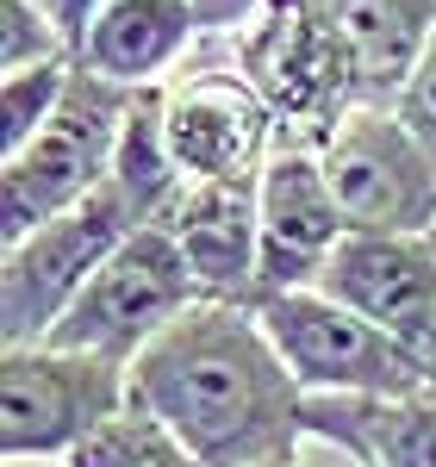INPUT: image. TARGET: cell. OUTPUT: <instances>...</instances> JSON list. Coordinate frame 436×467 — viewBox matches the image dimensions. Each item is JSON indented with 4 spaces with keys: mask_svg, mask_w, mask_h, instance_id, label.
I'll list each match as a JSON object with an SVG mask.
<instances>
[{
    "mask_svg": "<svg viewBox=\"0 0 436 467\" xmlns=\"http://www.w3.org/2000/svg\"><path fill=\"white\" fill-rule=\"evenodd\" d=\"M299 380L255 306H193L131 361V411L200 467H268L306 442Z\"/></svg>",
    "mask_w": 436,
    "mask_h": 467,
    "instance_id": "1",
    "label": "cell"
},
{
    "mask_svg": "<svg viewBox=\"0 0 436 467\" xmlns=\"http://www.w3.org/2000/svg\"><path fill=\"white\" fill-rule=\"evenodd\" d=\"M218 44L268 100L281 125V150H325L337 125L362 107L356 69L312 0H268Z\"/></svg>",
    "mask_w": 436,
    "mask_h": 467,
    "instance_id": "2",
    "label": "cell"
},
{
    "mask_svg": "<svg viewBox=\"0 0 436 467\" xmlns=\"http://www.w3.org/2000/svg\"><path fill=\"white\" fill-rule=\"evenodd\" d=\"M131 100L138 94H125V88H112L75 63L69 94L50 112V125L26 150L0 156V237L6 244L32 237L37 224L75 213L81 200H94L107 187Z\"/></svg>",
    "mask_w": 436,
    "mask_h": 467,
    "instance_id": "3",
    "label": "cell"
},
{
    "mask_svg": "<svg viewBox=\"0 0 436 467\" xmlns=\"http://www.w3.org/2000/svg\"><path fill=\"white\" fill-rule=\"evenodd\" d=\"M255 318L306 399H405L436 380L424 356H411L400 337H387L380 324H368L318 287L275 293L255 306Z\"/></svg>",
    "mask_w": 436,
    "mask_h": 467,
    "instance_id": "4",
    "label": "cell"
},
{
    "mask_svg": "<svg viewBox=\"0 0 436 467\" xmlns=\"http://www.w3.org/2000/svg\"><path fill=\"white\" fill-rule=\"evenodd\" d=\"M131 411V374L57 343L0 356V455L69 462Z\"/></svg>",
    "mask_w": 436,
    "mask_h": 467,
    "instance_id": "5",
    "label": "cell"
},
{
    "mask_svg": "<svg viewBox=\"0 0 436 467\" xmlns=\"http://www.w3.org/2000/svg\"><path fill=\"white\" fill-rule=\"evenodd\" d=\"M200 306V287L187 275L182 250L162 224H144L131 231L119 250L107 255V268L81 287L63 324L50 330L57 349H75V356H94V361H112L131 374V361L144 356L150 343L182 324L187 312Z\"/></svg>",
    "mask_w": 436,
    "mask_h": 467,
    "instance_id": "6",
    "label": "cell"
},
{
    "mask_svg": "<svg viewBox=\"0 0 436 467\" xmlns=\"http://www.w3.org/2000/svg\"><path fill=\"white\" fill-rule=\"evenodd\" d=\"M156 100H162V138L187 181H262V169L281 150V125L268 100L224 57L218 37H200L187 69L169 75Z\"/></svg>",
    "mask_w": 436,
    "mask_h": 467,
    "instance_id": "7",
    "label": "cell"
},
{
    "mask_svg": "<svg viewBox=\"0 0 436 467\" xmlns=\"http://www.w3.org/2000/svg\"><path fill=\"white\" fill-rule=\"evenodd\" d=\"M131 231H144V224L131 218V206L112 187H100L75 213L37 224L19 244H6V255H0V330H6V349L50 343L63 312L81 299V287L107 268V255Z\"/></svg>",
    "mask_w": 436,
    "mask_h": 467,
    "instance_id": "8",
    "label": "cell"
},
{
    "mask_svg": "<svg viewBox=\"0 0 436 467\" xmlns=\"http://www.w3.org/2000/svg\"><path fill=\"white\" fill-rule=\"evenodd\" d=\"M337 213L356 237H431L436 162L393 107H356L318 150Z\"/></svg>",
    "mask_w": 436,
    "mask_h": 467,
    "instance_id": "9",
    "label": "cell"
},
{
    "mask_svg": "<svg viewBox=\"0 0 436 467\" xmlns=\"http://www.w3.org/2000/svg\"><path fill=\"white\" fill-rule=\"evenodd\" d=\"M255 218H262V299L318 287L349 237L318 150H275V162L255 181Z\"/></svg>",
    "mask_w": 436,
    "mask_h": 467,
    "instance_id": "10",
    "label": "cell"
},
{
    "mask_svg": "<svg viewBox=\"0 0 436 467\" xmlns=\"http://www.w3.org/2000/svg\"><path fill=\"white\" fill-rule=\"evenodd\" d=\"M206 306H255L262 299V218L255 181H182L169 213L156 218Z\"/></svg>",
    "mask_w": 436,
    "mask_h": 467,
    "instance_id": "11",
    "label": "cell"
},
{
    "mask_svg": "<svg viewBox=\"0 0 436 467\" xmlns=\"http://www.w3.org/2000/svg\"><path fill=\"white\" fill-rule=\"evenodd\" d=\"M318 293L362 312L436 368V250L431 237H343Z\"/></svg>",
    "mask_w": 436,
    "mask_h": 467,
    "instance_id": "12",
    "label": "cell"
},
{
    "mask_svg": "<svg viewBox=\"0 0 436 467\" xmlns=\"http://www.w3.org/2000/svg\"><path fill=\"white\" fill-rule=\"evenodd\" d=\"M200 37L206 26L193 0H100L88 37L75 44V63L125 94H150L175 69H187Z\"/></svg>",
    "mask_w": 436,
    "mask_h": 467,
    "instance_id": "13",
    "label": "cell"
},
{
    "mask_svg": "<svg viewBox=\"0 0 436 467\" xmlns=\"http://www.w3.org/2000/svg\"><path fill=\"white\" fill-rule=\"evenodd\" d=\"M343 44L362 107H393L436 44V0H312Z\"/></svg>",
    "mask_w": 436,
    "mask_h": 467,
    "instance_id": "14",
    "label": "cell"
},
{
    "mask_svg": "<svg viewBox=\"0 0 436 467\" xmlns=\"http://www.w3.org/2000/svg\"><path fill=\"white\" fill-rule=\"evenodd\" d=\"M306 442H330L356 467H436V380L405 399H312Z\"/></svg>",
    "mask_w": 436,
    "mask_h": 467,
    "instance_id": "15",
    "label": "cell"
},
{
    "mask_svg": "<svg viewBox=\"0 0 436 467\" xmlns=\"http://www.w3.org/2000/svg\"><path fill=\"white\" fill-rule=\"evenodd\" d=\"M69 75L75 63H44V69H19V75H0V156L26 150L50 125V112L63 107L69 94Z\"/></svg>",
    "mask_w": 436,
    "mask_h": 467,
    "instance_id": "16",
    "label": "cell"
},
{
    "mask_svg": "<svg viewBox=\"0 0 436 467\" xmlns=\"http://www.w3.org/2000/svg\"><path fill=\"white\" fill-rule=\"evenodd\" d=\"M63 467H200V462H193V455H182V449L156 431L150 418L125 411V418H119V424H107V431L94 436L88 449H75Z\"/></svg>",
    "mask_w": 436,
    "mask_h": 467,
    "instance_id": "17",
    "label": "cell"
},
{
    "mask_svg": "<svg viewBox=\"0 0 436 467\" xmlns=\"http://www.w3.org/2000/svg\"><path fill=\"white\" fill-rule=\"evenodd\" d=\"M44 63H75L69 37L37 0H0V75L44 69Z\"/></svg>",
    "mask_w": 436,
    "mask_h": 467,
    "instance_id": "18",
    "label": "cell"
},
{
    "mask_svg": "<svg viewBox=\"0 0 436 467\" xmlns=\"http://www.w3.org/2000/svg\"><path fill=\"white\" fill-rule=\"evenodd\" d=\"M393 112L405 119V131L431 150V162H436V44L424 50V63H418V75L405 81V94L393 100Z\"/></svg>",
    "mask_w": 436,
    "mask_h": 467,
    "instance_id": "19",
    "label": "cell"
},
{
    "mask_svg": "<svg viewBox=\"0 0 436 467\" xmlns=\"http://www.w3.org/2000/svg\"><path fill=\"white\" fill-rule=\"evenodd\" d=\"M200 6V26H206V37H224V32H237L250 13H262L268 0H193Z\"/></svg>",
    "mask_w": 436,
    "mask_h": 467,
    "instance_id": "20",
    "label": "cell"
},
{
    "mask_svg": "<svg viewBox=\"0 0 436 467\" xmlns=\"http://www.w3.org/2000/svg\"><path fill=\"white\" fill-rule=\"evenodd\" d=\"M50 19H57V32L69 37V50L88 37V26H94V13H100V0H37Z\"/></svg>",
    "mask_w": 436,
    "mask_h": 467,
    "instance_id": "21",
    "label": "cell"
},
{
    "mask_svg": "<svg viewBox=\"0 0 436 467\" xmlns=\"http://www.w3.org/2000/svg\"><path fill=\"white\" fill-rule=\"evenodd\" d=\"M268 467H299V455H287V462H268Z\"/></svg>",
    "mask_w": 436,
    "mask_h": 467,
    "instance_id": "22",
    "label": "cell"
},
{
    "mask_svg": "<svg viewBox=\"0 0 436 467\" xmlns=\"http://www.w3.org/2000/svg\"><path fill=\"white\" fill-rule=\"evenodd\" d=\"M431 250H436V231H431Z\"/></svg>",
    "mask_w": 436,
    "mask_h": 467,
    "instance_id": "23",
    "label": "cell"
}]
</instances>
